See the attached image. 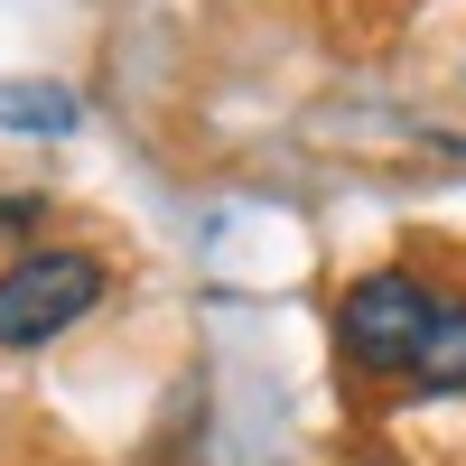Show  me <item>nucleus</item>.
Returning a JSON list of instances; mask_svg holds the SVG:
<instances>
[{"instance_id":"7ed1b4c3","label":"nucleus","mask_w":466,"mask_h":466,"mask_svg":"<svg viewBox=\"0 0 466 466\" xmlns=\"http://www.w3.org/2000/svg\"><path fill=\"white\" fill-rule=\"evenodd\" d=\"M420 392H466V299H439L430 327H420V355H410Z\"/></svg>"},{"instance_id":"f03ea898","label":"nucleus","mask_w":466,"mask_h":466,"mask_svg":"<svg viewBox=\"0 0 466 466\" xmlns=\"http://www.w3.org/2000/svg\"><path fill=\"white\" fill-rule=\"evenodd\" d=\"M430 308H439V299L420 289L410 270H364V280H345V299H336V345H345V364H364V373H410Z\"/></svg>"},{"instance_id":"20e7f679","label":"nucleus","mask_w":466,"mask_h":466,"mask_svg":"<svg viewBox=\"0 0 466 466\" xmlns=\"http://www.w3.org/2000/svg\"><path fill=\"white\" fill-rule=\"evenodd\" d=\"M85 122V103H75L66 85H37V75H19V85H0V131H75Z\"/></svg>"},{"instance_id":"39448f33","label":"nucleus","mask_w":466,"mask_h":466,"mask_svg":"<svg viewBox=\"0 0 466 466\" xmlns=\"http://www.w3.org/2000/svg\"><path fill=\"white\" fill-rule=\"evenodd\" d=\"M47 224V197H0V233H37Z\"/></svg>"},{"instance_id":"f257e3e1","label":"nucleus","mask_w":466,"mask_h":466,"mask_svg":"<svg viewBox=\"0 0 466 466\" xmlns=\"http://www.w3.org/2000/svg\"><path fill=\"white\" fill-rule=\"evenodd\" d=\"M103 289H112V270L94 252H75V243L19 252L10 270H0V355H37V345L75 336L103 308Z\"/></svg>"}]
</instances>
